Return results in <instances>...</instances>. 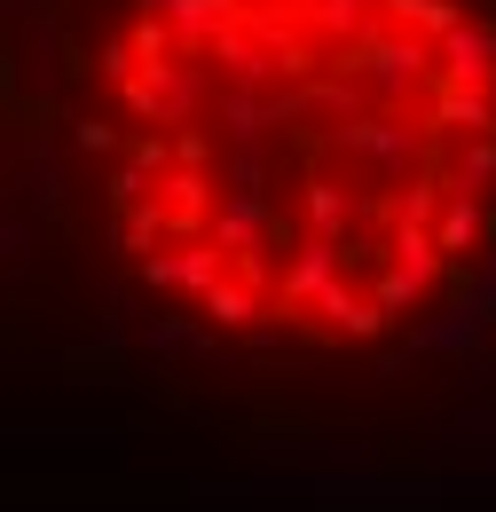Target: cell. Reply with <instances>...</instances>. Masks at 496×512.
<instances>
[{
	"mask_svg": "<svg viewBox=\"0 0 496 512\" xmlns=\"http://www.w3.org/2000/svg\"><path fill=\"white\" fill-rule=\"evenodd\" d=\"M0 308L213 489L496 497V0H0Z\"/></svg>",
	"mask_w": 496,
	"mask_h": 512,
	"instance_id": "1",
	"label": "cell"
}]
</instances>
